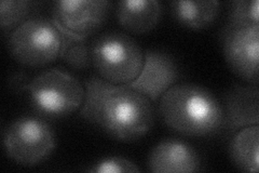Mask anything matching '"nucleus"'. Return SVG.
Listing matches in <instances>:
<instances>
[{"label":"nucleus","instance_id":"9b49d317","mask_svg":"<svg viewBox=\"0 0 259 173\" xmlns=\"http://www.w3.org/2000/svg\"><path fill=\"white\" fill-rule=\"evenodd\" d=\"M148 167L156 173L197 172L200 169V157L190 145L176 140H165L153 147Z\"/></svg>","mask_w":259,"mask_h":173},{"label":"nucleus","instance_id":"0eeeda50","mask_svg":"<svg viewBox=\"0 0 259 173\" xmlns=\"http://www.w3.org/2000/svg\"><path fill=\"white\" fill-rule=\"evenodd\" d=\"M222 47L227 64L244 81L258 84L259 26H227L222 34Z\"/></svg>","mask_w":259,"mask_h":173},{"label":"nucleus","instance_id":"1a4fd4ad","mask_svg":"<svg viewBox=\"0 0 259 173\" xmlns=\"http://www.w3.org/2000/svg\"><path fill=\"white\" fill-rule=\"evenodd\" d=\"M177 64L171 55L158 50H148L144 53L143 67L130 88L148 97L150 101H158L178 80Z\"/></svg>","mask_w":259,"mask_h":173},{"label":"nucleus","instance_id":"f8f14e48","mask_svg":"<svg viewBox=\"0 0 259 173\" xmlns=\"http://www.w3.org/2000/svg\"><path fill=\"white\" fill-rule=\"evenodd\" d=\"M118 23L133 34H145L155 28L161 19V4L157 0H124L116 6Z\"/></svg>","mask_w":259,"mask_h":173},{"label":"nucleus","instance_id":"a211bd4d","mask_svg":"<svg viewBox=\"0 0 259 173\" xmlns=\"http://www.w3.org/2000/svg\"><path fill=\"white\" fill-rule=\"evenodd\" d=\"M88 171L93 173H136L140 172V168L128 159L111 157L96 162Z\"/></svg>","mask_w":259,"mask_h":173},{"label":"nucleus","instance_id":"2eb2a0df","mask_svg":"<svg viewBox=\"0 0 259 173\" xmlns=\"http://www.w3.org/2000/svg\"><path fill=\"white\" fill-rule=\"evenodd\" d=\"M62 46L60 56L64 62L74 70H84L90 66L91 50L85 39L62 32Z\"/></svg>","mask_w":259,"mask_h":173},{"label":"nucleus","instance_id":"4468645a","mask_svg":"<svg viewBox=\"0 0 259 173\" xmlns=\"http://www.w3.org/2000/svg\"><path fill=\"white\" fill-rule=\"evenodd\" d=\"M171 10L175 19L183 25L192 29H202L209 26L216 20L221 10V3L217 0H180L171 3Z\"/></svg>","mask_w":259,"mask_h":173},{"label":"nucleus","instance_id":"6e6552de","mask_svg":"<svg viewBox=\"0 0 259 173\" xmlns=\"http://www.w3.org/2000/svg\"><path fill=\"white\" fill-rule=\"evenodd\" d=\"M106 0H61L55 3L52 22L60 31L87 39L107 20Z\"/></svg>","mask_w":259,"mask_h":173},{"label":"nucleus","instance_id":"dca6fc26","mask_svg":"<svg viewBox=\"0 0 259 173\" xmlns=\"http://www.w3.org/2000/svg\"><path fill=\"white\" fill-rule=\"evenodd\" d=\"M30 3L23 0H3L0 4V24L2 28L11 30L26 21L30 12Z\"/></svg>","mask_w":259,"mask_h":173},{"label":"nucleus","instance_id":"f3484780","mask_svg":"<svg viewBox=\"0 0 259 173\" xmlns=\"http://www.w3.org/2000/svg\"><path fill=\"white\" fill-rule=\"evenodd\" d=\"M258 0H237L230 5L229 25H258Z\"/></svg>","mask_w":259,"mask_h":173},{"label":"nucleus","instance_id":"423d86ee","mask_svg":"<svg viewBox=\"0 0 259 173\" xmlns=\"http://www.w3.org/2000/svg\"><path fill=\"white\" fill-rule=\"evenodd\" d=\"M8 157L23 166L32 167L45 161L55 148L52 129L46 121L25 116L12 121L4 132Z\"/></svg>","mask_w":259,"mask_h":173},{"label":"nucleus","instance_id":"9d476101","mask_svg":"<svg viewBox=\"0 0 259 173\" xmlns=\"http://www.w3.org/2000/svg\"><path fill=\"white\" fill-rule=\"evenodd\" d=\"M223 126L232 132L259 122V91L257 86H233L225 95Z\"/></svg>","mask_w":259,"mask_h":173},{"label":"nucleus","instance_id":"7ed1b4c3","mask_svg":"<svg viewBox=\"0 0 259 173\" xmlns=\"http://www.w3.org/2000/svg\"><path fill=\"white\" fill-rule=\"evenodd\" d=\"M91 63L103 79L116 85L132 82L143 67L144 52L136 41L120 31H107L95 38Z\"/></svg>","mask_w":259,"mask_h":173},{"label":"nucleus","instance_id":"20e7f679","mask_svg":"<svg viewBox=\"0 0 259 173\" xmlns=\"http://www.w3.org/2000/svg\"><path fill=\"white\" fill-rule=\"evenodd\" d=\"M34 109L47 117H65L82 106L85 90L77 78L58 68L44 72L22 88Z\"/></svg>","mask_w":259,"mask_h":173},{"label":"nucleus","instance_id":"f257e3e1","mask_svg":"<svg viewBox=\"0 0 259 173\" xmlns=\"http://www.w3.org/2000/svg\"><path fill=\"white\" fill-rule=\"evenodd\" d=\"M84 90L80 116L112 139L133 142L151 130L153 109L150 100L127 85L91 77Z\"/></svg>","mask_w":259,"mask_h":173},{"label":"nucleus","instance_id":"f03ea898","mask_svg":"<svg viewBox=\"0 0 259 173\" xmlns=\"http://www.w3.org/2000/svg\"><path fill=\"white\" fill-rule=\"evenodd\" d=\"M221 102L206 88L194 84L174 85L160 98L159 112L165 125L176 132L206 136L223 127Z\"/></svg>","mask_w":259,"mask_h":173},{"label":"nucleus","instance_id":"39448f33","mask_svg":"<svg viewBox=\"0 0 259 173\" xmlns=\"http://www.w3.org/2000/svg\"><path fill=\"white\" fill-rule=\"evenodd\" d=\"M62 34L52 21L29 19L12 30L8 41L11 55L19 63L41 67L61 53Z\"/></svg>","mask_w":259,"mask_h":173},{"label":"nucleus","instance_id":"ddd939ff","mask_svg":"<svg viewBox=\"0 0 259 173\" xmlns=\"http://www.w3.org/2000/svg\"><path fill=\"white\" fill-rule=\"evenodd\" d=\"M258 125L239 130L233 136L229 146V156L234 166L245 172H258Z\"/></svg>","mask_w":259,"mask_h":173}]
</instances>
